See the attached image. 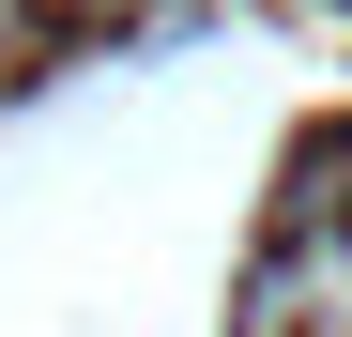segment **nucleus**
<instances>
[{
	"instance_id": "obj_1",
	"label": "nucleus",
	"mask_w": 352,
	"mask_h": 337,
	"mask_svg": "<svg viewBox=\"0 0 352 337\" xmlns=\"http://www.w3.org/2000/svg\"><path fill=\"white\" fill-rule=\"evenodd\" d=\"M0 62H31V0H0Z\"/></svg>"
}]
</instances>
